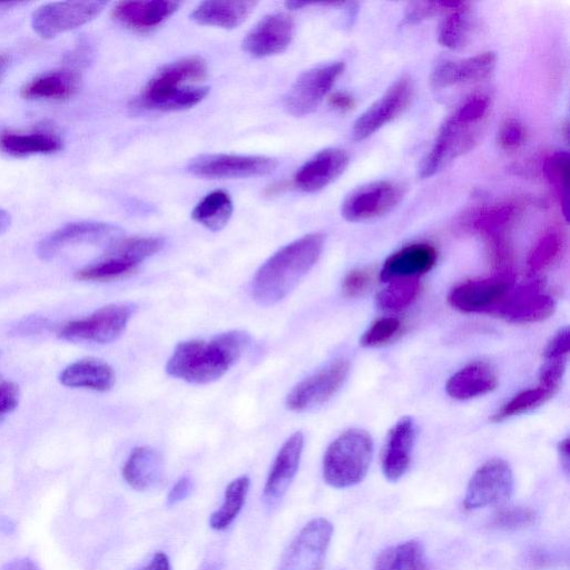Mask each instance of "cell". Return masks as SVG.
Here are the masks:
<instances>
[{"label": "cell", "instance_id": "cell-38", "mask_svg": "<svg viewBox=\"0 0 570 570\" xmlns=\"http://www.w3.org/2000/svg\"><path fill=\"white\" fill-rule=\"evenodd\" d=\"M557 391L543 386L528 389L520 392L519 395L511 399L501 408L497 414L491 418L494 422H501L511 417L527 414L539 407H542L556 395Z\"/></svg>", "mask_w": 570, "mask_h": 570}, {"label": "cell", "instance_id": "cell-47", "mask_svg": "<svg viewBox=\"0 0 570 570\" xmlns=\"http://www.w3.org/2000/svg\"><path fill=\"white\" fill-rule=\"evenodd\" d=\"M372 273L368 269L350 271L342 281V292L347 298H359L371 287Z\"/></svg>", "mask_w": 570, "mask_h": 570}, {"label": "cell", "instance_id": "cell-24", "mask_svg": "<svg viewBox=\"0 0 570 570\" xmlns=\"http://www.w3.org/2000/svg\"><path fill=\"white\" fill-rule=\"evenodd\" d=\"M495 53L487 52L465 60L439 62L431 73L430 82L435 88H445L485 80L496 66Z\"/></svg>", "mask_w": 570, "mask_h": 570}, {"label": "cell", "instance_id": "cell-44", "mask_svg": "<svg viewBox=\"0 0 570 570\" xmlns=\"http://www.w3.org/2000/svg\"><path fill=\"white\" fill-rule=\"evenodd\" d=\"M489 110V97L483 94H478L467 98V100L457 108L452 116L461 123L484 125Z\"/></svg>", "mask_w": 570, "mask_h": 570}, {"label": "cell", "instance_id": "cell-6", "mask_svg": "<svg viewBox=\"0 0 570 570\" xmlns=\"http://www.w3.org/2000/svg\"><path fill=\"white\" fill-rule=\"evenodd\" d=\"M123 235L120 226L110 223L93 221L68 223L38 243L37 255L39 259L49 261L63 250L76 245L110 248L122 240Z\"/></svg>", "mask_w": 570, "mask_h": 570}, {"label": "cell", "instance_id": "cell-7", "mask_svg": "<svg viewBox=\"0 0 570 570\" xmlns=\"http://www.w3.org/2000/svg\"><path fill=\"white\" fill-rule=\"evenodd\" d=\"M483 127L461 123L454 116H449L441 126L434 146L419 166V178H431L459 156L473 150Z\"/></svg>", "mask_w": 570, "mask_h": 570}, {"label": "cell", "instance_id": "cell-9", "mask_svg": "<svg viewBox=\"0 0 570 570\" xmlns=\"http://www.w3.org/2000/svg\"><path fill=\"white\" fill-rule=\"evenodd\" d=\"M350 362L339 359L314 375L302 380L285 400L292 412H306L327 404L345 385L350 372Z\"/></svg>", "mask_w": 570, "mask_h": 570}, {"label": "cell", "instance_id": "cell-37", "mask_svg": "<svg viewBox=\"0 0 570 570\" xmlns=\"http://www.w3.org/2000/svg\"><path fill=\"white\" fill-rule=\"evenodd\" d=\"M210 93L209 87L185 86L170 95L159 98V100L143 104L137 108L139 110H150L160 112H178L190 110V108L200 104Z\"/></svg>", "mask_w": 570, "mask_h": 570}, {"label": "cell", "instance_id": "cell-42", "mask_svg": "<svg viewBox=\"0 0 570 570\" xmlns=\"http://www.w3.org/2000/svg\"><path fill=\"white\" fill-rule=\"evenodd\" d=\"M543 170L548 182L562 199H566L570 179L569 155L565 152L550 155L545 160Z\"/></svg>", "mask_w": 570, "mask_h": 570}, {"label": "cell", "instance_id": "cell-28", "mask_svg": "<svg viewBox=\"0 0 570 570\" xmlns=\"http://www.w3.org/2000/svg\"><path fill=\"white\" fill-rule=\"evenodd\" d=\"M63 145L61 137L49 131L31 133L4 131L0 133V151L15 159L54 154L60 152Z\"/></svg>", "mask_w": 570, "mask_h": 570}, {"label": "cell", "instance_id": "cell-32", "mask_svg": "<svg viewBox=\"0 0 570 570\" xmlns=\"http://www.w3.org/2000/svg\"><path fill=\"white\" fill-rule=\"evenodd\" d=\"M373 570H429L424 546L417 540L391 546L378 556Z\"/></svg>", "mask_w": 570, "mask_h": 570}, {"label": "cell", "instance_id": "cell-13", "mask_svg": "<svg viewBox=\"0 0 570 570\" xmlns=\"http://www.w3.org/2000/svg\"><path fill=\"white\" fill-rule=\"evenodd\" d=\"M107 2H60L46 4L33 14L32 26L42 38H54L74 31L100 15Z\"/></svg>", "mask_w": 570, "mask_h": 570}, {"label": "cell", "instance_id": "cell-45", "mask_svg": "<svg viewBox=\"0 0 570 570\" xmlns=\"http://www.w3.org/2000/svg\"><path fill=\"white\" fill-rule=\"evenodd\" d=\"M460 5L461 3H410L406 9L405 22L408 24H416L425 21L427 18L441 14H449L455 11Z\"/></svg>", "mask_w": 570, "mask_h": 570}, {"label": "cell", "instance_id": "cell-3", "mask_svg": "<svg viewBox=\"0 0 570 570\" xmlns=\"http://www.w3.org/2000/svg\"><path fill=\"white\" fill-rule=\"evenodd\" d=\"M373 457L369 432L350 429L328 447L323 458V478L337 489L356 486L366 478Z\"/></svg>", "mask_w": 570, "mask_h": 570}, {"label": "cell", "instance_id": "cell-51", "mask_svg": "<svg viewBox=\"0 0 570 570\" xmlns=\"http://www.w3.org/2000/svg\"><path fill=\"white\" fill-rule=\"evenodd\" d=\"M193 483L188 477L181 478L167 496V505L175 506L192 494Z\"/></svg>", "mask_w": 570, "mask_h": 570}, {"label": "cell", "instance_id": "cell-33", "mask_svg": "<svg viewBox=\"0 0 570 570\" xmlns=\"http://www.w3.org/2000/svg\"><path fill=\"white\" fill-rule=\"evenodd\" d=\"M233 202L229 193L214 191L195 206L192 219L213 232L221 231L230 222Z\"/></svg>", "mask_w": 570, "mask_h": 570}, {"label": "cell", "instance_id": "cell-14", "mask_svg": "<svg viewBox=\"0 0 570 570\" xmlns=\"http://www.w3.org/2000/svg\"><path fill=\"white\" fill-rule=\"evenodd\" d=\"M332 536L328 519L311 520L285 552L279 570H322Z\"/></svg>", "mask_w": 570, "mask_h": 570}, {"label": "cell", "instance_id": "cell-16", "mask_svg": "<svg viewBox=\"0 0 570 570\" xmlns=\"http://www.w3.org/2000/svg\"><path fill=\"white\" fill-rule=\"evenodd\" d=\"M555 309V300L536 281L511 289L490 314L511 323L525 324L545 321L553 316Z\"/></svg>", "mask_w": 570, "mask_h": 570}, {"label": "cell", "instance_id": "cell-10", "mask_svg": "<svg viewBox=\"0 0 570 570\" xmlns=\"http://www.w3.org/2000/svg\"><path fill=\"white\" fill-rule=\"evenodd\" d=\"M278 166L279 161L273 157L213 154L196 157L188 170L199 178L228 180L269 175Z\"/></svg>", "mask_w": 570, "mask_h": 570}, {"label": "cell", "instance_id": "cell-23", "mask_svg": "<svg viewBox=\"0 0 570 570\" xmlns=\"http://www.w3.org/2000/svg\"><path fill=\"white\" fill-rule=\"evenodd\" d=\"M348 164L349 155L346 151L323 150L301 167L294 178V183L303 192H319L340 178Z\"/></svg>", "mask_w": 570, "mask_h": 570}, {"label": "cell", "instance_id": "cell-60", "mask_svg": "<svg viewBox=\"0 0 570 570\" xmlns=\"http://www.w3.org/2000/svg\"><path fill=\"white\" fill-rule=\"evenodd\" d=\"M285 5H287V7H288L289 9H292V11H296V9H301V8H303V7H307V6H310V5H312V4H311V3H306V2H288V3L285 4Z\"/></svg>", "mask_w": 570, "mask_h": 570}, {"label": "cell", "instance_id": "cell-36", "mask_svg": "<svg viewBox=\"0 0 570 570\" xmlns=\"http://www.w3.org/2000/svg\"><path fill=\"white\" fill-rule=\"evenodd\" d=\"M377 296V306L383 311H401L414 303L419 296L421 284L418 278L389 282Z\"/></svg>", "mask_w": 570, "mask_h": 570}, {"label": "cell", "instance_id": "cell-11", "mask_svg": "<svg viewBox=\"0 0 570 570\" xmlns=\"http://www.w3.org/2000/svg\"><path fill=\"white\" fill-rule=\"evenodd\" d=\"M404 195L405 189L397 182H371L347 195L341 214L349 222L375 220L395 209Z\"/></svg>", "mask_w": 570, "mask_h": 570}, {"label": "cell", "instance_id": "cell-20", "mask_svg": "<svg viewBox=\"0 0 570 570\" xmlns=\"http://www.w3.org/2000/svg\"><path fill=\"white\" fill-rule=\"evenodd\" d=\"M416 440L414 419L404 417L389 431L381 457L382 473L396 483L404 477L411 464L412 450Z\"/></svg>", "mask_w": 570, "mask_h": 570}, {"label": "cell", "instance_id": "cell-52", "mask_svg": "<svg viewBox=\"0 0 570 570\" xmlns=\"http://www.w3.org/2000/svg\"><path fill=\"white\" fill-rule=\"evenodd\" d=\"M329 103L336 110L346 113L355 108L356 101L350 94L345 92H337L329 97Z\"/></svg>", "mask_w": 570, "mask_h": 570}, {"label": "cell", "instance_id": "cell-54", "mask_svg": "<svg viewBox=\"0 0 570 570\" xmlns=\"http://www.w3.org/2000/svg\"><path fill=\"white\" fill-rule=\"evenodd\" d=\"M0 570H41V569H39V567L33 562V560L29 558H18L12 560V562L7 563Z\"/></svg>", "mask_w": 570, "mask_h": 570}, {"label": "cell", "instance_id": "cell-26", "mask_svg": "<svg viewBox=\"0 0 570 570\" xmlns=\"http://www.w3.org/2000/svg\"><path fill=\"white\" fill-rule=\"evenodd\" d=\"M181 3L172 0L121 2L113 9L115 21L136 32H149L179 11Z\"/></svg>", "mask_w": 570, "mask_h": 570}, {"label": "cell", "instance_id": "cell-41", "mask_svg": "<svg viewBox=\"0 0 570 570\" xmlns=\"http://www.w3.org/2000/svg\"><path fill=\"white\" fill-rule=\"evenodd\" d=\"M402 329V323L397 318H381L363 334L360 345L363 348H379L395 340Z\"/></svg>", "mask_w": 570, "mask_h": 570}, {"label": "cell", "instance_id": "cell-35", "mask_svg": "<svg viewBox=\"0 0 570 570\" xmlns=\"http://www.w3.org/2000/svg\"><path fill=\"white\" fill-rule=\"evenodd\" d=\"M250 485L251 480L247 476L232 481L225 490L223 505L210 518L211 528L224 530L234 522L241 513L245 500H247Z\"/></svg>", "mask_w": 570, "mask_h": 570}, {"label": "cell", "instance_id": "cell-57", "mask_svg": "<svg viewBox=\"0 0 570 570\" xmlns=\"http://www.w3.org/2000/svg\"><path fill=\"white\" fill-rule=\"evenodd\" d=\"M15 524L12 522L11 519L6 517L0 518V530H2L5 534H12L15 530Z\"/></svg>", "mask_w": 570, "mask_h": 570}, {"label": "cell", "instance_id": "cell-18", "mask_svg": "<svg viewBox=\"0 0 570 570\" xmlns=\"http://www.w3.org/2000/svg\"><path fill=\"white\" fill-rule=\"evenodd\" d=\"M208 64L200 56H189L161 68L146 84L140 97L132 102L134 108L172 94L188 83L202 82L208 77Z\"/></svg>", "mask_w": 570, "mask_h": 570}, {"label": "cell", "instance_id": "cell-53", "mask_svg": "<svg viewBox=\"0 0 570 570\" xmlns=\"http://www.w3.org/2000/svg\"><path fill=\"white\" fill-rule=\"evenodd\" d=\"M141 570H172L169 557L166 554L156 553L152 562Z\"/></svg>", "mask_w": 570, "mask_h": 570}, {"label": "cell", "instance_id": "cell-43", "mask_svg": "<svg viewBox=\"0 0 570 570\" xmlns=\"http://www.w3.org/2000/svg\"><path fill=\"white\" fill-rule=\"evenodd\" d=\"M535 510L529 507H505L497 511L493 518L494 527L504 530L523 529L536 523Z\"/></svg>", "mask_w": 570, "mask_h": 570}, {"label": "cell", "instance_id": "cell-1", "mask_svg": "<svg viewBox=\"0 0 570 570\" xmlns=\"http://www.w3.org/2000/svg\"><path fill=\"white\" fill-rule=\"evenodd\" d=\"M250 343V333L242 330L224 332L208 340L180 342L167 361V375L193 385H208L237 365Z\"/></svg>", "mask_w": 570, "mask_h": 570}, {"label": "cell", "instance_id": "cell-39", "mask_svg": "<svg viewBox=\"0 0 570 570\" xmlns=\"http://www.w3.org/2000/svg\"><path fill=\"white\" fill-rule=\"evenodd\" d=\"M516 215V206L511 204L495 205L479 211L474 216L473 226L483 233L487 240L505 237L504 231Z\"/></svg>", "mask_w": 570, "mask_h": 570}, {"label": "cell", "instance_id": "cell-50", "mask_svg": "<svg viewBox=\"0 0 570 570\" xmlns=\"http://www.w3.org/2000/svg\"><path fill=\"white\" fill-rule=\"evenodd\" d=\"M569 329H560L555 337L548 343L545 359H568Z\"/></svg>", "mask_w": 570, "mask_h": 570}, {"label": "cell", "instance_id": "cell-61", "mask_svg": "<svg viewBox=\"0 0 570 570\" xmlns=\"http://www.w3.org/2000/svg\"><path fill=\"white\" fill-rule=\"evenodd\" d=\"M0 356H2V351H0Z\"/></svg>", "mask_w": 570, "mask_h": 570}, {"label": "cell", "instance_id": "cell-29", "mask_svg": "<svg viewBox=\"0 0 570 570\" xmlns=\"http://www.w3.org/2000/svg\"><path fill=\"white\" fill-rule=\"evenodd\" d=\"M498 387L496 373L486 363H473L452 376L446 386L448 395L457 400H469L488 395Z\"/></svg>", "mask_w": 570, "mask_h": 570}, {"label": "cell", "instance_id": "cell-27", "mask_svg": "<svg viewBox=\"0 0 570 570\" xmlns=\"http://www.w3.org/2000/svg\"><path fill=\"white\" fill-rule=\"evenodd\" d=\"M60 381L65 387L106 392L114 387L116 376L113 368L105 361L86 358L65 368Z\"/></svg>", "mask_w": 570, "mask_h": 570}, {"label": "cell", "instance_id": "cell-17", "mask_svg": "<svg viewBox=\"0 0 570 570\" xmlns=\"http://www.w3.org/2000/svg\"><path fill=\"white\" fill-rule=\"evenodd\" d=\"M514 277L510 272H498L494 277L468 281L458 285L448 297L450 306L465 313L490 314L513 289Z\"/></svg>", "mask_w": 570, "mask_h": 570}, {"label": "cell", "instance_id": "cell-15", "mask_svg": "<svg viewBox=\"0 0 570 570\" xmlns=\"http://www.w3.org/2000/svg\"><path fill=\"white\" fill-rule=\"evenodd\" d=\"M414 96V83L408 75L393 83L378 101L373 103L353 125V140L360 142L376 134L406 111Z\"/></svg>", "mask_w": 570, "mask_h": 570}, {"label": "cell", "instance_id": "cell-34", "mask_svg": "<svg viewBox=\"0 0 570 570\" xmlns=\"http://www.w3.org/2000/svg\"><path fill=\"white\" fill-rule=\"evenodd\" d=\"M474 29V16L470 4L461 3L455 11L447 14L439 31V43L449 49H463L470 41Z\"/></svg>", "mask_w": 570, "mask_h": 570}, {"label": "cell", "instance_id": "cell-5", "mask_svg": "<svg viewBox=\"0 0 570 570\" xmlns=\"http://www.w3.org/2000/svg\"><path fill=\"white\" fill-rule=\"evenodd\" d=\"M136 310V304L130 302L108 304L90 317L66 323L58 337L72 342L111 343L122 336Z\"/></svg>", "mask_w": 570, "mask_h": 570}, {"label": "cell", "instance_id": "cell-8", "mask_svg": "<svg viewBox=\"0 0 570 570\" xmlns=\"http://www.w3.org/2000/svg\"><path fill=\"white\" fill-rule=\"evenodd\" d=\"M513 470L503 459H491L471 477L465 499L466 510L503 506L513 496Z\"/></svg>", "mask_w": 570, "mask_h": 570}, {"label": "cell", "instance_id": "cell-12", "mask_svg": "<svg viewBox=\"0 0 570 570\" xmlns=\"http://www.w3.org/2000/svg\"><path fill=\"white\" fill-rule=\"evenodd\" d=\"M345 68V63L334 62L314 67L303 73L284 98L285 110L297 117L317 111L324 97L330 93L333 85L345 72Z\"/></svg>", "mask_w": 570, "mask_h": 570}, {"label": "cell", "instance_id": "cell-46", "mask_svg": "<svg viewBox=\"0 0 570 570\" xmlns=\"http://www.w3.org/2000/svg\"><path fill=\"white\" fill-rule=\"evenodd\" d=\"M526 141V130L522 123L516 120H508L501 125L498 133V144L501 149L513 152L523 146Z\"/></svg>", "mask_w": 570, "mask_h": 570}, {"label": "cell", "instance_id": "cell-49", "mask_svg": "<svg viewBox=\"0 0 570 570\" xmlns=\"http://www.w3.org/2000/svg\"><path fill=\"white\" fill-rule=\"evenodd\" d=\"M19 398H21V390L15 382L0 383V419L16 410Z\"/></svg>", "mask_w": 570, "mask_h": 570}, {"label": "cell", "instance_id": "cell-56", "mask_svg": "<svg viewBox=\"0 0 570 570\" xmlns=\"http://www.w3.org/2000/svg\"><path fill=\"white\" fill-rule=\"evenodd\" d=\"M11 214L7 211L0 209V235L4 234L11 226Z\"/></svg>", "mask_w": 570, "mask_h": 570}, {"label": "cell", "instance_id": "cell-40", "mask_svg": "<svg viewBox=\"0 0 570 570\" xmlns=\"http://www.w3.org/2000/svg\"><path fill=\"white\" fill-rule=\"evenodd\" d=\"M564 248L565 241L562 234L556 231L546 233L529 255L530 273L536 275L552 268L562 257Z\"/></svg>", "mask_w": 570, "mask_h": 570}, {"label": "cell", "instance_id": "cell-25", "mask_svg": "<svg viewBox=\"0 0 570 570\" xmlns=\"http://www.w3.org/2000/svg\"><path fill=\"white\" fill-rule=\"evenodd\" d=\"M82 81L80 72L60 68L38 75L26 83L21 96L28 101H67L81 91Z\"/></svg>", "mask_w": 570, "mask_h": 570}, {"label": "cell", "instance_id": "cell-2", "mask_svg": "<svg viewBox=\"0 0 570 570\" xmlns=\"http://www.w3.org/2000/svg\"><path fill=\"white\" fill-rule=\"evenodd\" d=\"M326 235L312 233L274 253L255 273L251 292L261 306L277 304L297 287L319 261Z\"/></svg>", "mask_w": 570, "mask_h": 570}, {"label": "cell", "instance_id": "cell-22", "mask_svg": "<svg viewBox=\"0 0 570 570\" xmlns=\"http://www.w3.org/2000/svg\"><path fill=\"white\" fill-rule=\"evenodd\" d=\"M438 252L429 243H414L393 253L383 264L380 279L391 282L418 278L435 268Z\"/></svg>", "mask_w": 570, "mask_h": 570}, {"label": "cell", "instance_id": "cell-4", "mask_svg": "<svg viewBox=\"0 0 570 570\" xmlns=\"http://www.w3.org/2000/svg\"><path fill=\"white\" fill-rule=\"evenodd\" d=\"M163 247L164 242L159 238L122 239L108 248L103 257L78 270L75 277L84 282H111L130 277Z\"/></svg>", "mask_w": 570, "mask_h": 570}, {"label": "cell", "instance_id": "cell-21", "mask_svg": "<svg viewBox=\"0 0 570 570\" xmlns=\"http://www.w3.org/2000/svg\"><path fill=\"white\" fill-rule=\"evenodd\" d=\"M304 448V435L302 431L293 434L279 451L275 458L270 474L265 484L263 495L265 501L271 506L278 504L287 493L294 477H296L302 452Z\"/></svg>", "mask_w": 570, "mask_h": 570}, {"label": "cell", "instance_id": "cell-31", "mask_svg": "<svg viewBox=\"0 0 570 570\" xmlns=\"http://www.w3.org/2000/svg\"><path fill=\"white\" fill-rule=\"evenodd\" d=\"M162 476V457L150 447L135 448L123 468L126 483L139 491L153 488L160 483Z\"/></svg>", "mask_w": 570, "mask_h": 570}, {"label": "cell", "instance_id": "cell-55", "mask_svg": "<svg viewBox=\"0 0 570 570\" xmlns=\"http://www.w3.org/2000/svg\"><path fill=\"white\" fill-rule=\"evenodd\" d=\"M558 455L560 459V465H562L565 474L568 476L570 469L569 438H566L563 441L559 442Z\"/></svg>", "mask_w": 570, "mask_h": 570}, {"label": "cell", "instance_id": "cell-48", "mask_svg": "<svg viewBox=\"0 0 570 570\" xmlns=\"http://www.w3.org/2000/svg\"><path fill=\"white\" fill-rule=\"evenodd\" d=\"M568 359H545L540 370L539 385L558 391L566 372Z\"/></svg>", "mask_w": 570, "mask_h": 570}, {"label": "cell", "instance_id": "cell-59", "mask_svg": "<svg viewBox=\"0 0 570 570\" xmlns=\"http://www.w3.org/2000/svg\"><path fill=\"white\" fill-rule=\"evenodd\" d=\"M25 3H0V16L12 11L13 8L23 6Z\"/></svg>", "mask_w": 570, "mask_h": 570}, {"label": "cell", "instance_id": "cell-19", "mask_svg": "<svg viewBox=\"0 0 570 570\" xmlns=\"http://www.w3.org/2000/svg\"><path fill=\"white\" fill-rule=\"evenodd\" d=\"M296 24L288 14L265 16L244 38L243 51L255 58H264L287 51L293 41Z\"/></svg>", "mask_w": 570, "mask_h": 570}, {"label": "cell", "instance_id": "cell-30", "mask_svg": "<svg viewBox=\"0 0 570 570\" xmlns=\"http://www.w3.org/2000/svg\"><path fill=\"white\" fill-rule=\"evenodd\" d=\"M257 2H222L209 0L194 9L191 19L202 26L233 29L241 26L254 11Z\"/></svg>", "mask_w": 570, "mask_h": 570}, {"label": "cell", "instance_id": "cell-58", "mask_svg": "<svg viewBox=\"0 0 570 570\" xmlns=\"http://www.w3.org/2000/svg\"><path fill=\"white\" fill-rule=\"evenodd\" d=\"M8 66H9V57L7 55L0 54V82L3 81Z\"/></svg>", "mask_w": 570, "mask_h": 570}]
</instances>
